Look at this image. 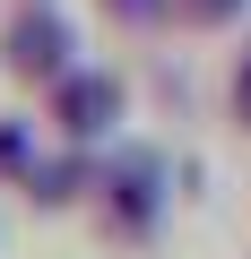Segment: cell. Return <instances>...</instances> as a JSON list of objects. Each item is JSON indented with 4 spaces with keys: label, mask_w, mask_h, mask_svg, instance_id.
<instances>
[{
    "label": "cell",
    "mask_w": 251,
    "mask_h": 259,
    "mask_svg": "<svg viewBox=\"0 0 251 259\" xmlns=\"http://www.w3.org/2000/svg\"><path fill=\"white\" fill-rule=\"evenodd\" d=\"M104 9H113L121 26H148V18H165V9H173V0H104Z\"/></svg>",
    "instance_id": "cell-8"
},
{
    "label": "cell",
    "mask_w": 251,
    "mask_h": 259,
    "mask_svg": "<svg viewBox=\"0 0 251 259\" xmlns=\"http://www.w3.org/2000/svg\"><path fill=\"white\" fill-rule=\"evenodd\" d=\"M242 9H251V0H173V18H182V26H199V35H217V26H234Z\"/></svg>",
    "instance_id": "cell-6"
},
{
    "label": "cell",
    "mask_w": 251,
    "mask_h": 259,
    "mask_svg": "<svg viewBox=\"0 0 251 259\" xmlns=\"http://www.w3.org/2000/svg\"><path fill=\"white\" fill-rule=\"evenodd\" d=\"M18 190H26L35 216H69V207H87V190H95V147H52V156H35V173H26Z\"/></svg>",
    "instance_id": "cell-4"
},
{
    "label": "cell",
    "mask_w": 251,
    "mask_h": 259,
    "mask_svg": "<svg viewBox=\"0 0 251 259\" xmlns=\"http://www.w3.org/2000/svg\"><path fill=\"white\" fill-rule=\"evenodd\" d=\"M121 112H130V87H121L113 69H61L44 87V121H52V139L61 147H113L121 139Z\"/></svg>",
    "instance_id": "cell-2"
},
{
    "label": "cell",
    "mask_w": 251,
    "mask_h": 259,
    "mask_svg": "<svg viewBox=\"0 0 251 259\" xmlns=\"http://www.w3.org/2000/svg\"><path fill=\"white\" fill-rule=\"evenodd\" d=\"M225 112H234V130L251 139V44L234 52V78H225Z\"/></svg>",
    "instance_id": "cell-7"
},
{
    "label": "cell",
    "mask_w": 251,
    "mask_h": 259,
    "mask_svg": "<svg viewBox=\"0 0 251 259\" xmlns=\"http://www.w3.org/2000/svg\"><path fill=\"white\" fill-rule=\"evenodd\" d=\"M35 156H44L35 147V121H0V182H9V190L35 173Z\"/></svg>",
    "instance_id": "cell-5"
},
{
    "label": "cell",
    "mask_w": 251,
    "mask_h": 259,
    "mask_svg": "<svg viewBox=\"0 0 251 259\" xmlns=\"http://www.w3.org/2000/svg\"><path fill=\"white\" fill-rule=\"evenodd\" d=\"M0 69L18 87H52L61 69H78V35L61 18V0H18L9 26H0Z\"/></svg>",
    "instance_id": "cell-3"
},
{
    "label": "cell",
    "mask_w": 251,
    "mask_h": 259,
    "mask_svg": "<svg viewBox=\"0 0 251 259\" xmlns=\"http://www.w3.org/2000/svg\"><path fill=\"white\" fill-rule=\"evenodd\" d=\"M165 156L156 147H113V156H95V190H87V216H95V233L113 242V250H148L156 242V225H165Z\"/></svg>",
    "instance_id": "cell-1"
}]
</instances>
